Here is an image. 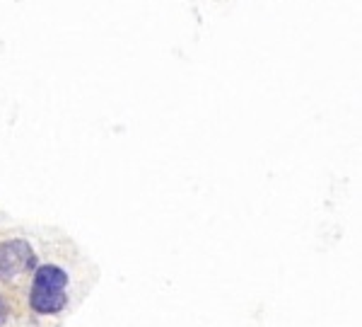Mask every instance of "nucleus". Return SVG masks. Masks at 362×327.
<instances>
[{"label":"nucleus","instance_id":"nucleus-2","mask_svg":"<svg viewBox=\"0 0 362 327\" xmlns=\"http://www.w3.org/2000/svg\"><path fill=\"white\" fill-rule=\"evenodd\" d=\"M32 264H34V255L25 240H10L0 245V279H10Z\"/></svg>","mask_w":362,"mask_h":327},{"label":"nucleus","instance_id":"nucleus-1","mask_svg":"<svg viewBox=\"0 0 362 327\" xmlns=\"http://www.w3.org/2000/svg\"><path fill=\"white\" fill-rule=\"evenodd\" d=\"M65 286H68V274L60 267L46 264L34 274V283H32L29 303L36 313L41 315H53L63 310L65 305Z\"/></svg>","mask_w":362,"mask_h":327},{"label":"nucleus","instance_id":"nucleus-3","mask_svg":"<svg viewBox=\"0 0 362 327\" xmlns=\"http://www.w3.org/2000/svg\"><path fill=\"white\" fill-rule=\"evenodd\" d=\"M5 318H8V308H5V303L0 301V325L5 323Z\"/></svg>","mask_w":362,"mask_h":327}]
</instances>
